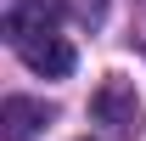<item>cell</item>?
<instances>
[{"instance_id":"6da1fadb","label":"cell","mask_w":146,"mask_h":141,"mask_svg":"<svg viewBox=\"0 0 146 141\" xmlns=\"http://www.w3.org/2000/svg\"><path fill=\"white\" fill-rule=\"evenodd\" d=\"M90 113H96L101 124H112L118 136H141V130H146V113H141V96H135V85H129V79H107V85L96 90Z\"/></svg>"},{"instance_id":"7a4b0ae2","label":"cell","mask_w":146,"mask_h":141,"mask_svg":"<svg viewBox=\"0 0 146 141\" xmlns=\"http://www.w3.org/2000/svg\"><path fill=\"white\" fill-rule=\"evenodd\" d=\"M56 23H62V0H11V11H6V40H11V45H28V40L56 34Z\"/></svg>"},{"instance_id":"3957f363","label":"cell","mask_w":146,"mask_h":141,"mask_svg":"<svg viewBox=\"0 0 146 141\" xmlns=\"http://www.w3.org/2000/svg\"><path fill=\"white\" fill-rule=\"evenodd\" d=\"M23 51V62L34 73H45V79H68L73 73V45L62 34H45V40H28V45H17Z\"/></svg>"},{"instance_id":"277c9868","label":"cell","mask_w":146,"mask_h":141,"mask_svg":"<svg viewBox=\"0 0 146 141\" xmlns=\"http://www.w3.org/2000/svg\"><path fill=\"white\" fill-rule=\"evenodd\" d=\"M6 119H11V136H17V141H28L39 124L51 119V113H45V107H34V102H23V96H11V102H6Z\"/></svg>"}]
</instances>
